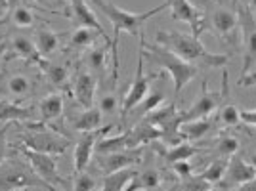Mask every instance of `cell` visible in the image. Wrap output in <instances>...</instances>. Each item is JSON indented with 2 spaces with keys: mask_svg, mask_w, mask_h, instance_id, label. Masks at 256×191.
I'll return each instance as SVG.
<instances>
[{
  "mask_svg": "<svg viewBox=\"0 0 256 191\" xmlns=\"http://www.w3.org/2000/svg\"><path fill=\"white\" fill-rule=\"evenodd\" d=\"M8 50H12V54H14V56L22 58V60L29 62V64L38 65L42 71L46 69V67H48V62L44 60L40 54L36 52V48H34V42H31L27 36H22V34H18V36H14V38H8Z\"/></svg>",
  "mask_w": 256,
  "mask_h": 191,
  "instance_id": "2e32d148",
  "label": "cell"
},
{
  "mask_svg": "<svg viewBox=\"0 0 256 191\" xmlns=\"http://www.w3.org/2000/svg\"><path fill=\"white\" fill-rule=\"evenodd\" d=\"M140 52L148 62H151L153 65L160 67L164 73L170 74L172 84H174V96H180L182 90L195 78V74L199 73V69L195 65L180 60L178 56H174L159 44L146 42L144 38H140Z\"/></svg>",
  "mask_w": 256,
  "mask_h": 191,
  "instance_id": "3957f363",
  "label": "cell"
},
{
  "mask_svg": "<svg viewBox=\"0 0 256 191\" xmlns=\"http://www.w3.org/2000/svg\"><path fill=\"white\" fill-rule=\"evenodd\" d=\"M8 92L18 98H25L31 92V80L25 74H14L8 78Z\"/></svg>",
  "mask_w": 256,
  "mask_h": 191,
  "instance_id": "4dcf8cb0",
  "label": "cell"
},
{
  "mask_svg": "<svg viewBox=\"0 0 256 191\" xmlns=\"http://www.w3.org/2000/svg\"><path fill=\"white\" fill-rule=\"evenodd\" d=\"M248 8H252V10H256V0H248Z\"/></svg>",
  "mask_w": 256,
  "mask_h": 191,
  "instance_id": "bcb514c9",
  "label": "cell"
},
{
  "mask_svg": "<svg viewBox=\"0 0 256 191\" xmlns=\"http://www.w3.org/2000/svg\"><path fill=\"white\" fill-rule=\"evenodd\" d=\"M186 184H184V190L186 191H206L210 190V184L206 180H203L201 176H190V178H186Z\"/></svg>",
  "mask_w": 256,
  "mask_h": 191,
  "instance_id": "74e56055",
  "label": "cell"
},
{
  "mask_svg": "<svg viewBox=\"0 0 256 191\" xmlns=\"http://www.w3.org/2000/svg\"><path fill=\"white\" fill-rule=\"evenodd\" d=\"M212 130V120L210 117L206 118H193V120H184L178 126V136L182 140H201L204 134Z\"/></svg>",
  "mask_w": 256,
  "mask_h": 191,
  "instance_id": "ffe728a7",
  "label": "cell"
},
{
  "mask_svg": "<svg viewBox=\"0 0 256 191\" xmlns=\"http://www.w3.org/2000/svg\"><path fill=\"white\" fill-rule=\"evenodd\" d=\"M142 155H144V151L140 148L126 149V151H115V153H104V155L96 157V164L104 174H111V172H118V170H124L140 162Z\"/></svg>",
  "mask_w": 256,
  "mask_h": 191,
  "instance_id": "7c38bea8",
  "label": "cell"
},
{
  "mask_svg": "<svg viewBox=\"0 0 256 191\" xmlns=\"http://www.w3.org/2000/svg\"><path fill=\"white\" fill-rule=\"evenodd\" d=\"M224 178L232 186H241V184H246L252 178H256V166L250 164V162H246L239 155H232L228 159V168H226Z\"/></svg>",
  "mask_w": 256,
  "mask_h": 191,
  "instance_id": "9a60e30c",
  "label": "cell"
},
{
  "mask_svg": "<svg viewBox=\"0 0 256 191\" xmlns=\"http://www.w3.org/2000/svg\"><path fill=\"white\" fill-rule=\"evenodd\" d=\"M8 126L0 128V164L8 159Z\"/></svg>",
  "mask_w": 256,
  "mask_h": 191,
  "instance_id": "ab89813d",
  "label": "cell"
},
{
  "mask_svg": "<svg viewBox=\"0 0 256 191\" xmlns=\"http://www.w3.org/2000/svg\"><path fill=\"white\" fill-rule=\"evenodd\" d=\"M226 90H228V73H224V92H212L208 88V80H203L201 84V94L195 100L186 113H180V120H193V118H206L210 117L214 111L218 109V106L222 104V100L226 98Z\"/></svg>",
  "mask_w": 256,
  "mask_h": 191,
  "instance_id": "ba28073f",
  "label": "cell"
},
{
  "mask_svg": "<svg viewBox=\"0 0 256 191\" xmlns=\"http://www.w3.org/2000/svg\"><path fill=\"white\" fill-rule=\"evenodd\" d=\"M34 2H46V0H34Z\"/></svg>",
  "mask_w": 256,
  "mask_h": 191,
  "instance_id": "c3c4849f",
  "label": "cell"
},
{
  "mask_svg": "<svg viewBox=\"0 0 256 191\" xmlns=\"http://www.w3.org/2000/svg\"><path fill=\"white\" fill-rule=\"evenodd\" d=\"M168 8H170V18L176 22H182L190 25L193 36H201L206 29V20H204V12L199 10L192 0H166Z\"/></svg>",
  "mask_w": 256,
  "mask_h": 191,
  "instance_id": "30bf717a",
  "label": "cell"
},
{
  "mask_svg": "<svg viewBox=\"0 0 256 191\" xmlns=\"http://www.w3.org/2000/svg\"><path fill=\"white\" fill-rule=\"evenodd\" d=\"M220 122L224 126H237L241 122V109L234 104H228V106L220 107Z\"/></svg>",
  "mask_w": 256,
  "mask_h": 191,
  "instance_id": "e575fe53",
  "label": "cell"
},
{
  "mask_svg": "<svg viewBox=\"0 0 256 191\" xmlns=\"http://www.w3.org/2000/svg\"><path fill=\"white\" fill-rule=\"evenodd\" d=\"M111 130V126H104L92 130V132H84L82 138L76 142L75 146V155H73V162H75V172H84L86 166L90 164L94 149L100 138H104V134H107Z\"/></svg>",
  "mask_w": 256,
  "mask_h": 191,
  "instance_id": "4fadbf2b",
  "label": "cell"
},
{
  "mask_svg": "<svg viewBox=\"0 0 256 191\" xmlns=\"http://www.w3.org/2000/svg\"><path fill=\"white\" fill-rule=\"evenodd\" d=\"M4 22H12L16 27H31L32 23H34V16H32V12L29 8H25L23 4L20 6H16L12 12L6 14V20H2L0 23Z\"/></svg>",
  "mask_w": 256,
  "mask_h": 191,
  "instance_id": "f1b7e54d",
  "label": "cell"
},
{
  "mask_svg": "<svg viewBox=\"0 0 256 191\" xmlns=\"http://www.w3.org/2000/svg\"><path fill=\"white\" fill-rule=\"evenodd\" d=\"M96 186L98 182L92 174H88V172H76L73 191H96Z\"/></svg>",
  "mask_w": 256,
  "mask_h": 191,
  "instance_id": "d590c367",
  "label": "cell"
},
{
  "mask_svg": "<svg viewBox=\"0 0 256 191\" xmlns=\"http://www.w3.org/2000/svg\"><path fill=\"white\" fill-rule=\"evenodd\" d=\"M29 188H38L46 191H58L40 180L34 170L22 160H4L0 164V191H25Z\"/></svg>",
  "mask_w": 256,
  "mask_h": 191,
  "instance_id": "277c9868",
  "label": "cell"
},
{
  "mask_svg": "<svg viewBox=\"0 0 256 191\" xmlns=\"http://www.w3.org/2000/svg\"><path fill=\"white\" fill-rule=\"evenodd\" d=\"M164 104V94L160 92V90H155V92H148V96L142 100V104H140V113L146 117L148 113L151 111H155L157 107H160Z\"/></svg>",
  "mask_w": 256,
  "mask_h": 191,
  "instance_id": "836d02e7",
  "label": "cell"
},
{
  "mask_svg": "<svg viewBox=\"0 0 256 191\" xmlns=\"http://www.w3.org/2000/svg\"><path fill=\"white\" fill-rule=\"evenodd\" d=\"M241 122L256 128V109H241Z\"/></svg>",
  "mask_w": 256,
  "mask_h": 191,
  "instance_id": "60d3db41",
  "label": "cell"
},
{
  "mask_svg": "<svg viewBox=\"0 0 256 191\" xmlns=\"http://www.w3.org/2000/svg\"><path fill=\"white\" fill-rule=\"evenodd\" d=\"M172 170L180 176L182 180L190 178V176L193 174V166L190 160H176V162H172Z\"/></svg>",
  "mask_w": 256,
  "mask_h": 191,
  "instance_id": "f35d334b",
  "label": "cell"
},
{
  "mask_svg": "<svg viewBox=\"0 0 256 191\" xmlns=\"http://www.w3.org/2000/svg\"><path fill=\"white\" fill-rule=\"evenodd\" d=\"M31 107H22L18 102H10V100H0V120L2 122H10V120H29L32 118Z\"/></svg>",
  "mask_w": 256,
  "mask_h": 191,
  "instance_id": "7402d4cb",
  "label": "cell"
},
{
  "mask_svg": "<svg viewBox=\"0 0 256 191\" xmlns=\"http://www.w3.org/2000/svg\"><path fill=\"white\" fill-rule=\"evenodd\" d=\"M8 8H10V6H8V0H0V12H2L4 16H6Z\"/></svg>",
  "mask_w": 256,
  "mask_h": 191,
  "instance_id": "f6af8a7d",
  "label": "cell"
},
{
  "mask_svg": "<svg viewBox=\"0 0 256 191\" xmlns=\"http://www.w3.org/2000/svg\"><path fill=\"white\" fill-rule=\"evenodd\" d=\"M98 10L106 16L107 20L113 25V40H111V50H113V76L117 78L118 73V38H120V32H128L132 36H140V31L142 27L146 25L148 20H151L153 16H157L160 12H164L168 8V2L164 0L162 4L151 8L148 12H142V14H136V12H128L118 8L115 4L107 2V0H90Z\"/></svg>",
  "mask_w": 256,
  "mask_h": 191,
  "instance_id": "7a4b0ae2",
  "label": "cell"
},
{
  "mask_svg": "<svg viewBox=\"0 0 256 191\" xmlns=\"http://www.w3.org/2000/svg\"><path fill=\"white\" fill-rule=\"evenodd\" d=\"M98 109L102 111V115H113V113H117V109H118L117 96L115 94H104L102 98H100Z\"/></svg>",
  "mask_w": 256,
  "mask_h": 191,
  "instance_id": "8d00e7d4",
  "label": "cell"
},
{
  "mask_svg": "<svg viewBox=\"0 0 256 191\" xmlns=\"http://www.w3.org/2000/svg\"><path fill=\"white\" fill-rule=\"evenodd\" d=\"M182 191H186V190H182Z\"/></svg>",
  "mask_w": 256,
  "mask_h": 191,
  "instance_id": "f907efd6",
  "label": "cell"
},
{
  "mask_svg": "<svg viewBox=\"0 0 256 191\" xmlns=\"http://www.w3.org/2000/svg\"><path fill=\"white\" fill-rule=\"evenodd\" d=\"M206 191H218V190H214V188H210V190H206Z\"/></svg>",
  "mask_w": 256,
  "mask_h": 191,
  "instance_id": "7dc6e473",
  "label": "cell"
},
{
  "mask_svg": "<svg viewBox=\"0 0 256 191\" xmlns=\"http://www.w3.org/2000/svg\"><path fill=\"white\" fill-rule=\"evenodd\" d=\"M106 60H107V48H92L86 54V64L92 71L104 73L106 71Z\"/></svg>",
  "mask_w": 256,
  "mask_h": 191,
  "instance_id": "d6a6232c",
  "label": "cell"
},
{
  "mask_svg": "<svg viewBox=\"0 0 256 191\" xmlns=\"http://www.w3.org/2000/svg\"><path fill=\"white\" fill-rule=\"evenodd\" d=\"M44 73L48 76V80L52 82L54 86H65L67 80H69V71L65 65H56V64H48V67L44 69Z\"/></svg>",
  "mask_w": 256,
  "mask_h": 191,
  "instance_id": "1f68e13d",
  "label": "cell"
},
{
  "mask_svg": "<svg viewBox=\"0 0 256 191\" xmlns=\"http://www.w3.org/2000/svg\"><path fill=\"white\" fill-rule=\"evenodd\" d=\"M96 88H98V80L92 73L80 71V73L76 74L75 84H73V92H75V100L78 102V106H82L84 109L94 107Z\"/></svg>",
  "mask_w": 256,
  "mask_h": 191,
  "instance_id": "e0dca14e",
  "label": "cell"
},
{
  "mask_svg": "<svg viewBox=\"0 0 256 191\" xmlns=\"http://www.w3.org/2000/svg\"><path fill=\"white\" fill-rule=\"evenodd\" d=\"M216 153L218 157L222 159H230L232 155H235L239 151V140L234 138V136H222V138L216 140Z\"/></svg>",
  "mask_w": 256,
  "mask_h": 191,
  "instance_id": "f546056e",
  "label": "cell"
},
{
  "mask_svg": "<svg viewBox=\"0 0 256 191\" xmlns=\"http://www.w3.org/2000/svg\"><path fill=\"white\" fill-rule=\"evenodd\" d=\"M132 176H134V170H128V168L106 174V178L102 182V191H122Z\"/></svg>",
  "mask_w": 256,
  "mask_h": 191,
  "instance_id": "d4e9b609",
  "label": "cell"
},
{
  "mask_svg": "<svg viewBox=\"0 0 256 191\" xmlns=\"http://www.w3.org/2000/svg\"><path fill=\"white\" fill-rule=\"evenodd\" d=\"M237 16H239V31H241V42H243V69H241V76H245L256 65V20L252 10L248 6H245V4L239 6Z\"/></svg>",
  "mask_w": 256,
  "mask_h": 191,
  "instance_id": "8992f818",
  "label": "cell"
},
{
  "mask_svg": "<svg viewBox=\"0 0 256 191\" xmlns=\"http://www.w3.org/2000/svg\"><path fill=\"white\" fill-rule=\"evenodd\" d=\"M8 50V38H4V40H0V60L4 58V54Z\"/></svg>",
  "mask_w": 256,
  "mask_h": 191,
  "instance_id": "ee69618b",
  "label": "cell"
},
{
  "mask_svg": "<svg viewBox=\"0 0 256 191\" xmlns=\"http://www.w3.org/2000/svg\"><path fill=\"white\" fill-rule=\"evenodd\" d=\"M71 4V12L67 14L73 22L78 25V27H90V29H96L104 38H106V42L111 46V40L107 38V34H106V29L102 27V23L98 22V18H96V14L88 8V4H86L84 0H69Z\"/></svg>",
  "mask_w": 256,
  "mask_h": 191,
  "instance_id": "5bb4252c",
  "label": "cell"
},
{
  "mask_svg": "<svg viewBox=\"0 0 256 191\" xmlns=\"http://www.w3.org/2000/svg\"><path fill=\"white\" fill-rule=\"evenodd\" d=\"M0 18H4V14H2V12H0Z\"/></svg>",
  "mask_w": 256,
  "mask_h": 191,
  "instance_id": "681fc988",
  "label": "cell"
},
{
  "mask_svg": "<svg viewBox=\"0 0 256 191\" xmlns=\"http://www.w3.org/2000/svg\"><path fill=\"white\" fill-rule=\"evenodd\" d=\"M208 22H210L214 34L222 42H228V44L235 42V38L241 36V31H239V16L232 8H228V6L214 8L210 18H208Z\"/></svg>",
  "mask_w": 256,
  "mask_h": 191,
  "instance_id": "8fae6325",
  "label": "cell"
},
{
  "mask_svg": "<svg viewBox=\"0 0 256 191\" xmlns=\"http://www.w3.org/2000/svg\"><path fill=\"white\" fill-rule=\"evenodd\" d=\"M160 186V174L155 168L134 172L122 191H153Z\"/></svg>",
  "mask_w": 256,
  "mask_h": 191,
  "instance_id": "ac0fdd59",
  "label": "cell"
},
{
  "mask_svg": "<svg viewBox=\"0 0 256 191\" xmlns=\"http://www.w3.org/2000/svg\"><path fill=\"white\" fill-rule=\"evenodd\" d=\"M256 82V65L248 71V73L245 74V76H241L239 78V84L241 86H248V84H254Z\"/></svg>",
  "mask_w": 256,
  "mask_h": 191,
  "instance_id": "b9f144b4",
  "label": "cell"
},
{
  "mask_svg": "<svg viewBox=\"0 0 256 191\" xmlns=\"http://www.w3.org/2000/svg\"><path fill=\"white\" fill-rule=\"evenodd\" d=\"M226 168H228V159H214L206 168L199 174L203 180H206L210 186L212 184H216V182H222L224 180V176H226Z\"/></svg>",
  "mask_w": 256,
  "mask_h": 191,
  "instance_id": "83f0119b",
  "label": "cell"
},
{
  "mask_svg": "<svg viewBox=\"0 0 256 191\" xmlns=\"http://www.w3.org/2000/svg\"><path fill=\"white\" fill-rule=\"evenodd\" d=\"M155 44H159L162 48H166L168 52L178 56L180 60L188 62V64L204 65L208 69H220L228 65V56L226 54H214L210 52L201 38L188 34L182 31H157L155 34Z\"/></svg>",
  "mask_w": 256,
  "mask_h": 191,
  "instance_id": "6da1fadb",
  "label": "cell"
},
{
  "mask_svg": "<svg viewBox=\"0 0 256 191\" xmlns=\"http://www.w3.org/2000/svg\"><path fill=\"white\" fill-rule=\"evenodd\" d=\"M197 153H199V149L192 144H174V146L164 149V159L172 164L176 160H190Z\"/></svg>",
  "mask_w": 256,
  "mask_h": 191,
  "instance_id": "484cf974",
  "label": "cell"
},
{
  "mask_svg": "<svg viewBox=\"0 0 256 191\" xmlns=\"http://www.w3.org/2000/svg\"><path fill=\"white\" fill-rule=\"evenodd\" d=\"M153 78H155V74L144 73V56H142V52H140L138 54V65H136V73H134V78H132V82H130V88L126 90V96H124V100H122V107H120L122 120H126L128 113L134 111V109L142 104V100L148 96V92H150V84Z\"/></svg>",
  "mask_w": 256,
  "mask_h": 191,
  "instance_id": "9c48e42d",
  "label": "cell"
},
{
  "mask_svg": "<svg viewBox=\"0 0 256 191\" xmlns=\"http://www.w3.org/2000/svg\"><path fill=\"white\" fill-rule=\"evenodd\" d=\"M98 36H102L96 29H90V27H76L75 32L71 34V40L69 46L71 48H90L92 44L96 42Z\"/></svg>",
  "mask_w": 256,
  "mask_h": 191,
  "instance_id": "4316f807",
  "label": "cell"
},
{
  "mask_svg": "<svg viewBox=\"0 0 256 191\" xmlns=\"http://www.w3.org/2000/svg\"><path fill=\"white\" fill-rule=\"evenodd\" d=\"M71 126L78 132H92L102 128V111L98 107H88L82 113L71 118Z\"/></svg>",
  "mask_w": 256,
  "mask_h": 191,
  "instance_id": "44dd1931",
  "label": "cell"
},
{
  "mask_svg": "<svg viewBox=\"0 0 256 191\" xmlns=\"http://www.w3.org/2000/svg\"><path fill=\"white\" fill-rule=\"evenodd\" d=\"M27 128H29V134L23 136V144H25V148L32 149V151L46 153V155H52L58 159L69 148V140L56 130L44 128V122H31V124H27Z\"/></svg>",
  "mask_w": 256,
  "mask_h": 191,
  "instance_id": "5b68a950",
  "label": "cell"
},
{
  "mask_svg": "<svg viewBox=\"0 0 256 191\" xmlns=\"http://www.w3.org/2000/svg\"><path fill=\"white\" fill-rule=\"evenodd\" d=\"M38 111H40L42 120H54V118L62 117V113H64V98L60 94L46 96L38 104Z\"/></svg>",
  "mask_w": 256,
  "mask_h": 191,
  "instance_id": "cb8c5ba5",
  "label": "cell"
},
{
  "mask_svg": "<svg viewBox=\"0 0 256 191\" xmlns=\"http://www.w3.org/2000/svg\"><path fill=\"white\" fill-rule=\"evenodd\" d=\"M58 46H60V36H58V32H54L52 29H48V27H42V29L36 31L34 48H36V52L40 54L42 58L56 52Z\"/></svg>",
  "mask_w": 256,
  "mask_h": 191,
  "instance_id": "603a6c76",
  "label": "cell"
},
{
  "mask_svg": "<svg viewBox=\"0 0 256 191\" xmlns=\"http://www.w3.org/2000/svg\"><path fill=\"white\" fill-rule=\"evenodd\" d=\"M237 191H256V178H252V180L246 182V184H241Z\"/></svg>",
  "mask_w": 256,
  "mask_h": 191,
  "instance_id": "7bdbcfd3",
  "label": "cell"
},
{
  "mask_svg": "<svg viewBox=\"0 0 256 191\" xmlns=\"http://www.w3.org/2000/svg\"><path fill=\"white\" fill-rule=\"evenodd\" d=\"M20 153L31 162V168L34 170V174H36L40 180L46 182L48 186H52L54 190L67 186V180L62 178V174L58 172L56 157L46 155V153H38V151H32V149L25 148V146L20 148Z\"/></svg>",
  "mask_w": 256,
  "mask_h": 191,
  "instance_id": "52a82bcc",
  "label": "cell"
},
{
  "mask_svg": "<svg viewBox=\"0 0 256 191\" xmlns=\"http://www.w3.org/2000/svg\"><path fill=\"white\" fill-rule=\"evenodd\" d=\"M126 149H136L130 130L122 132V134H117L113 138H100L94 151L98 155H104V153H115V151H126Z\"/></svg>",
  "mask_w": 256,
  "mask_h": 191,
  "instance_id": "d6986e66",
  "label": "cell"
}]
</instances>
